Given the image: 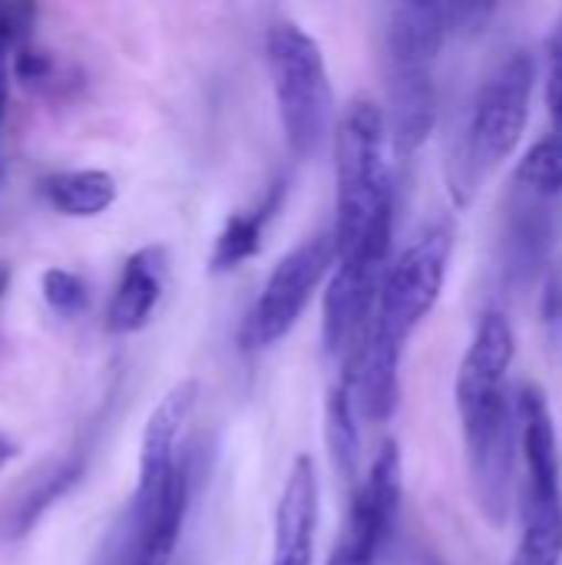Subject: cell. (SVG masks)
I'll list each match as a JSON object with an SVG mask.
<instances>
[{
  "label": "cell",
  "mask_w": 562,
  "mask_h": 565,
  "mask_svg": "<svg viewBox=\"0 0 562 565\" xmlns=\"http://www.w3.org/2000/svg\"><path fill=\"white\" fill-rule=\"evenodd\" d=\"M517 338L500 311H487L457 371V407L464 420L467 463L480 513L500 526L510 513L513 463L520 444L517 407L507 394V374Z\"/></svg>",
  "instance_id": "cell-1"
},
{
  "label": "cell",
  "mask_w": 562,
  "mask_h": 565,
  "mask_svg": "<svg viewBox=\"0 0 562 565\" xmlns=\"http://www.w3.org/2000/svg\"><path fill=\"white\" fill-rule=\"evenodd\" d=\"M388 116L371 99H354L338 119V265L388 268L394 225V179L388 162Z\"/></svg>",
  "instance_id": "cell-2"
},
{
  "label": "cell",
  "mask_w": 562,
  "mask_h": 565,
  "mask_svg": "<svg viewBox=\"0 0 562 565\" xmlns=\"http://www.w3.org/2000/svg\"><path fill=\"white\" fill-rule=\"evenodd\" d=\"M533 83H537V63L527 50H517L480 86L457 156L460 166L454 175V189L460 202H467L470 189L517 149L530 119Z\"/></svg>",
  "instance_id": "cell-3"
},
{
  "label": "cell",
  "mask_w": 562,
  "mask_h": 565,
  "mask_svg": "<svg viewBox=\"0 0 562 565\" xmlns=\"http://www.w3.org/2000/svg\"><path fill=\"white\" fill-rule=\"evenodd\" d=\"M265 53L288 149L308 159L325 142L335 106L325 53L315 36H308L291 20H278L268 26Z\"/></svg>",
  "instance_id": "cell-4"
},
{
  "label": "cell",
  "mask_w": 562,
  "mask_h": 565,
  "mask_svg": "<svg viewBox=\"0 0 562 565\" xmlns=\"http://www.w3.org/2000/svg\"><path fill=\"white\" fill-rule=\"evenodd\" d=\"M454 248V232L447 225H427L388 268L371 338H378L388 348L404 351L407 338L421 328V321L434 311L444 278H447V262Z\"/></svg>",
  "instance_id": "cell-5"
},
{
  "label": "cell",
  "mask_w": 562,
  "mask_h": 565,
  "mask_svg": "<svg viewBox=\"0 0 562 565\" xmlns=\"http://www.w3.org/2000/svg\"><path fill=\"white\" fill-rule=\"evenodd\" d=\"M335 265H338L335 232H318V235L305 238L298 248H291L275 265L262 295L248 308V315L238 328V348L265 351V348L278 344L298 324V318L305 315L318 285L335 271Z\"/></svg>",
  "instance_id": "cell-6"
},
{
  "label": "cell",
  "mask_w": 562,
  "mask_h": 565,
  "mask_svg": "<svg viewBox=\"0 0 562 565\" xmlns=\"http://www.w3.org/2000/svg\"><path fill=\"white\" fill-rule=\"evenodd\" d=\"M401 513V450L397 444H384L374 457L371 473L358 483L351 497V513L344 533L331 553L328 565H374L394 533Z\"/></svg>",
  "instance_id": "cell-7"
},
{
  "label": "cell",
  "mask_w": 562,
  "mask_h": 565,
  "mask_svg": "<svg viewBox=\"0 0 562 565\" xmlns=\"http://www.w3.org/2000/svg\"><path fill=\"white\" fill-rule=\"evenodd\" d=\"M562 232V202L540 199L523 189H513L510 215H507V271L513 281L533 278L543 265L550 268V255Z\"/></svg>",
  "instance_id": "cell-8"
},
{
  "label": "cell",
  "mask_w": 562,
  "mask_h": 565,
  "mask_svg": "<svg viewBox=\"0 0 562 565\" xmlns=\"http://www.w3.org/2000/svg\"><path fill=\"white\" fill-rule=\"evenodd\" d=\"M315 526H318V473L311 457H298L275 513V559L272 565L315 563Z\"/></svg>",
  "instance_id": "cell-9"
},
{
  "label": "cell",
  "mask_w": 562,
  "mask_h": 565,
  "mask_svg": "<svg viewBox=\"0 0 562 565\" xmlns=\"http://www.w3.org/2000/svg\"><path fill=\"white\" fill-rule=\"evenodd\" d=\"M450 33L447 3H401L384 26L388 70H434Z\"/></svg>",
  "instance_id": "cell-10"
},
{
  "label": "cell",
  "mask_w": 562,
  "mask_h": 565,
  "mask_svg": "<svg viewBox=\"0 0 562 565\" xmlns=\"http://www.w3.org/2000/svg\"><path fill=\"white\" fill-rule=\"evenodd\" d=\"M388 136L401 159L414 156L437 122L434 70H388Z\"/></svg>",
  "instance_id": "cell-11"
},
{
  "label": "cell",
  "mask_w": 562,
  "mask_h": 565,
  "mask_svg": "<svg viewBox=\"0 0 562 565\" xmlns=\"http://www.w3.org/2000/svg\"><path fill=\"white\" fill-rule=\"evenodd\" d=\"M166 281V252L162 248H139L126 258L119 285L106 308V328L113 334H132L149 324Z\"/></svg>",
  "instance_id": "cell-12"
},
{
  "label": "cell",
  "mask_w": 562,
  "mask_h": 565,
  "mask_svg": "<svg viewBox=\"0 0 562 565\" xmlns=\"http://www.w3.org/2000/svg\"><path fill=\"white\" fill-rule=\"evenodd\" d=\"M86 473V457L73 454L56 460L53 467H46L36 480H30L23 487V493L0 513V540H23L36 530V523L83 480Z\"/></svg>",
  "instance_id": "cell-13"
},
{
  "label": "cell",
  "mask_w": 562,
  "mask_h": 565,
  "mask_svg": "<svg viewBox=\"0 0 562 565\" xmlns=\"http://www.w3.org/2000/svg\"><path fill=\"white\" fill-rule=\"evenodd\" d=\"M185 513H189V463L182 460L156 520L136 536V543L129 550H123L113 563L106 565H169L176 546H179V536H182Z\"/></svg>",
  "instance_id": "cell-14"
},
{
  "label": "cell",
  "mask_w": 562,
  "mask_h": 565,
  "mask_svg": "<svg viewBox=\"0 0 562 565\" xmlns=\"http://www.w3.org/2000/svg\"><path fill=\"white\" fill-rule=\"evenodd\" d=\"M282 199H285V182L278 179V182L272 185V192H268L255 209L229 215V222L222 225V232H219V238H215V245H212L209 268H212V271H232V268H238L242 262L255 258V255L262 252V232H265V225L272 222V215L278 212Z\"/></svg>",
  "instance_id": "cell-15"
},
{
  "label": "cell",
  "mask_w": 562,
  "mask_h": 565,
  "mask_svg": "<svg viewBox=\"0 0 562 565\" xmlns=\"http://www.w3.org/2000/svg\"><path fill=\"white\" fill-rule=\"evenodd\" d=\"M46 202L70 218H93L116 202V179L103 169L53 172L43 179Z\"/></svg>",
  "instance_id": "cell-16"
},
{
  "label": "cell",
  "mask_w": 562,
  "mask_h": 565,
  "mask_svg": "<svg viewBox=\"0 0 562 565\" xmlns=\"http://www.w3.org/2000/svg\"><path fill=\"white\" fill-rule=\"evenodd\" d=\"M562 563V493H523V533L513 565Z\"/></svg>",
  "instance_id": "cell-17"
},
{
  "label": "cell",
  "mask_w": 562,
  "mask_h": 565,
  "mask_svg": "<svg viewBox=\"0 0 562 565\" xmlns=\"http://www.w3.org/2000/svg\"><path fill=\"white\" fill-rule=\"evenodd\" d=\"M358 417H361V411H358L354 387H351V381L341 377V384L328 397V427H325V437H328V454H331L335 470L354 490H358V463H361V430H358Z\"/></svg>",
  "instance_id": "cell-18"
},
{
  "label": "cell",
  "mask_w": 562,
  "mask_h": 565,
  "mask_svg": "<svg viewBox=\"0 0 562 565\" xmlns=\"http://www.w3.org/2000/svg\"><path fill=\"white\" fill-rule=\"evenodd\" d=\"M513 189L562 202V136L540 139L517 166Z\"/></svg>",
  "instance_id": "cell-19"
},
{
  "label": "cell",
  "mask_w": 562,
  "mask_h": 565,
  "mask_svg": "<svg viewBox=\"0 0 562 565\" xmlns=\"http://www.w3.org/2000/svg\"><path fill=\"white\" fill-rule=\"evenodd\" d=\"M33 20H36V7L30 3H7L0 7V99H7V66L10 56L30 43L33 33Z\"/></svg>",
  "instance_id": "cell-20"
},
{
  "label": "cell",
  "mask_w": 562,
  "mask_h": 565,
  "mask_svg": "<svg viewBox=\"0 0 562 565\" xmlns=\"http://www.w3.org/2000/svg\"><path fill=\"white\" fill-rule=\"evenodd\" d=\"M43 298L46 305L63 315V318H76L86 311V301H89V288L86 281L76 275V271H66V268H50L43 275Z\"/></svg>",
  "instance_id": "cell-21"
},
{
  "label": "cell",
  "mask_w": 562,
  "mask_h": 565,
  "mask_svg": "<svg viewBox=\"0 0 562 565\" xmlns=\"http://www.w3.org/2000/svg\"><path fill=\"white\" fill-rule=\"evenodd\" d=\"M13 76H17V83L20 86H26V89H36V93H43V89H50L53 83L56 86H63V73H60V63L53 60V53H46V50H36V46H20L17 53H13Z\"/></svg>",
  "instance_id": "cell-22"
},
{
  "label": "cell",
  "mask_w": 562,
  "mask_h": 565,
  "mask_svg": "<svg viewBox=\"0 0 562 565\" xmlns=\"http://www.w3.org/2000/svg\"><path fill=\"white\" fill-rule=\"evenodd\" d=\"M540 321H543L550 348H562V258H553L547 275H543Z\"/></svg>",
  "instance_id": "cell-23"
},
{
  "label": "cell",
  "mask_w": 562,
  "mask_h": 565,
  "mask_svg": "<svg viewBox=\"0 0 562 565\" xmlns=\"http://www.w3.org/2000/svg\"><path fill=\"white\" fill-rule=\"evenodd\" d=\"M547 109L553 119V136H562V17L547 36Z\"/></svg>",
  "instance_id": "cell-24"
},
{
  "label": "cell",
  "mask_w": 562,
  "mask_h": 565,
  "mask_svg": "<svg viewBox=\"0 0 562 565\" xmlns=\"http://www.w3.org/2000/svg\"><path fill=\"white\" fill-rule=\"evenodd\" d=\"M13 457H17V447H13V444H10L7 437H0V467H7V463H10Z\"/></svg>",
  "instance_id": "cell-25"
},
{
  "label": "cell",
  "mask_w": 562,
  "mask_h": 565,
  "mask_svg": "<svg viewBox=\"0 0 562 565\" xmlns=\"http://www.w3.org/2000/svg\"><path fill=\"white\" fill-rule=\"evenodd\" d=\"M3 109H7V99H0V119H3Z\"/></svg>",
  "instance_id": "cell-26"
}]
</instances>
